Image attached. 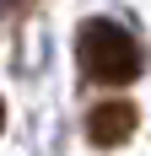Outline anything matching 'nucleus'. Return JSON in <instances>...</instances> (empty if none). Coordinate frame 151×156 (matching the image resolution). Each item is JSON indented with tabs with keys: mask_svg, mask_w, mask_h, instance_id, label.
I'll return each instance as SVG.
<instances>
[{
	"mask_svg": "<svg viewBox=\"0 0 151 156\" xmlns=\"http://www.w3.org/2000/svg\"><path fill=\"white\" fill-rule=\"evenodd\" d=\"M0 129H6V108H0Z\"/></svg>",
	"mask_w": 151,
	"mask_h": 156,
	"instance_id": "nucleus-3",
	"label": "nucleus"
},
{
	"mask_svg": "<svg viewBox=\"0 0 151 156\" xmlns=\"http://www.w3.org/2000/svg\"><path fill=\"white\" fill-rule=\"evenodd\" d=\"M76 54H81V70H87L92 81H103V86H124V81H135L140 65H146L140 43L119 27V22H108V16L81 22V32H76Z\"/></svg>",
	"mask_w": 151,
	"mask_h": 156,
	"instance_id": "nucleus-1",
	"label": "nucleus"
},
{
	"mask_svg": "<svg viewBox=\"0 0 151 156\" xmlns=\"http://www.w3.org/2000/svg\"><path fill=\"white\" fill-rule=\"evenodd\" d=\"M135 124H140V113H135V102H124V97H108V102H97V108L87 113V140L92 145H124L130 135H135Z\"/></svg>",
	"mask_w": 151,
	"mask_h": 156,
	"instance_id": "nucleus-2",
	"label": "nucleus"
}]
</instances>
